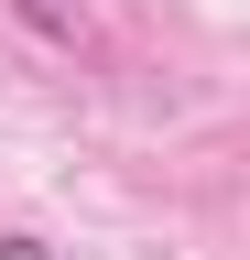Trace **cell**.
I'll list each match as a JSON object with an SVG mask.
<instances>
[{
  "instance_id": "6da1fadb",
  "label": "cell",
  "mask_w": 250,
  "mask_h": 260,
  "mask_svg": "<svg viewBox=\"0 0 250 260\" xmlns=\"http://www.w3.org/2000/svg\"><path fill=\"white\" fill-rule=\"evenodd\" d=\"M11 11L33 22V32H54V44H76V11H66V0H11Z\"/></svg>"
},
{
  "instance_id": "7a4b0ae2",
  "label": "cell",
  "mask_w": 250,
  "mask_h": 260,
  "mask_svg": "<svg viewBox=\"0 0 250 260\" xmlns=\"http://www.w3.org/2000/svg\"><path fill=\"white\" fill-rule=\"evenodd\" d=\"M0 260H44V239H22V228H11V239H0Z\"/></svg>"
}]
</instances>
